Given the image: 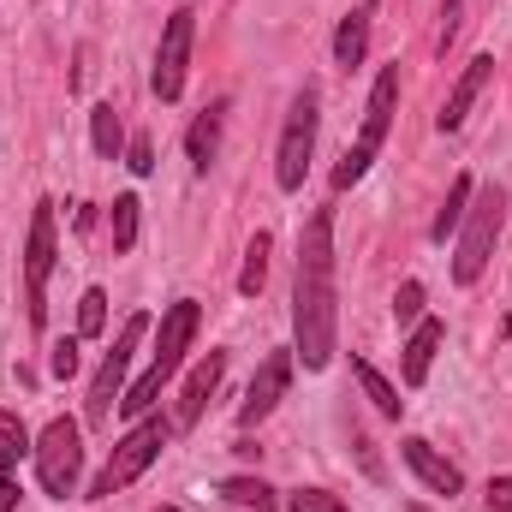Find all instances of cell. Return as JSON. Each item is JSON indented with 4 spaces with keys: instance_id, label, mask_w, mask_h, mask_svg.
<instances>
[{
    "instance_id": "1",
    "label": "cell",
    "mask_w": 512,
    "mask_h": 512,
    "mask_svg": "<svg viewBox=\"0 0 512 512\" xmlns=\"http://www.w3.org/2000/svg\"><path fill=\"white\" fill-rule=\"evenodd\" d=\"M340 340V286H334V209H316L298 233L292 274V358L316 376L334 364Z\"/></svg>"
},
{
    "instance_id": "2",
    "label": "cell",
    "mask_w": 512,
    "mask_h": 512,
    "mask_svg": "<svg viewBox=\"0 0 512 512\" xmlns=\"http://www.w3.org/2000/svg\"><path fill=\"white\" fill-rule=\"evenodd\" d=\"M197 328H203V304H197V298H173V304L161 310V328H155L149 370H143V376H137L126 393H120V411H126V417H149V405L161 399V387L179 376V364H185V352H191Z\"/></svg>"
},
{
    "instance_id": "3",
    "label": "cell",
    "mask_w": 512,
    "mask_h": 512,
    "mask_svg": "<svg viewBox=\"0 0 512 512\" xmlns=\"http://www.w3.org/2000/svg\"><path fill=\"white\" fill-rule=\"evenodd\" d=\"M393 108H399V66H382L376 84H370V102H364L358 143H346V155L334 167V191H352L376 167V155H382V143H387V126H393Z\"/></svg>"
},
{
    "instance_id": "4",
    "label": "cell",
    "mask_w": 512,
    "mask_h": 512,
    "mask_svg": "<svg viewBox=\"0 0 512 512\" xmlns=\"http://www.w3.org/2000/svg\"><path fill=\"white\" fill-rule=\"evenodd\" d=\"M501 221H507V191L501 185H483V191H471V209H465V221H459V245H453V280L459 286H477L483 280V268H489V251H495V239H501Z\"/></svg>"
},
{
    "instance_id": "5",
    "label": "cell",
    "mask_w": 512,
    "mask_h": 512,
    "mask_svg": "<svg viewBox=\"0 0 512 512\" xmlns=\"http://www.w3.org/2000/svg\"><path fill=\"white\" fill-rule=\"evenodd\" d=\"M173 429H179V423H167V417H137L126 435L114 441V453H108L102 477L90 483V495H96V501H108V495L131 489V483H137V477H143V471L161 459V447L173 441Z\"/></svg>"
},
{
    "instance_id": "6",
    "label": "cell",
    "mask_w": 512,
    "mask_h": 512,
    "mask_svg": "<svg viewBox=\"0 0 512 512\" xmlns=\"http://www.w3.org/2000/svg\"><path fill=\"white\" fill-rule=\"evenodd\" d=\"M316 126H322V96L316 84H304L286 108V126H280V149H274V185L280 191H304L310 179V155H316Z\"/></svg>"
},
{
    "instance_id": "7",
    "label": "cell",
    "mask_w": 512,
    "mask_h": 512,
    "mask_svg": "<svg viewBox=\"0 0 512 512\" xmlns=\"http://www.w3.org/2000/svg\"><path fill=\"white\" fill-rule=\"evenodd\" d=\"M30 459H36V483H42V495H54V501L78 495V477H84V435H78L72 417H54V423L36 435Z\"/></svg>"
},
{
    "instance_id": "8",
    "label": "cell",
    "mask_w": 512,
    "mask_h": 512,
    "mask_svg": "<svg viewBox=\"0 0 512 512\" xmlns=\"http://www.w3.org/2000/svg\"><path fill=\"white\" fill-rule=\"evenodd\" d=\"M48 274H54V203L42 197L30 209V233H24V316H30V328L48 322Z\"/></svg>"
},
{
    "instance_id": "9",
    "label": "cell",
    "mask_w": 512,
    "mask_h": 512,
    "mask_svg": "<svg viewBox=\"0 0 512 512\" xmlns=\"http://www.w3.org/2000/svg\"><path fill=\"white\" fill-rule=\"evenodd\" d=\"M191 42H197V12H191V6H179V12L161 24V42H155V66H149V90H155L161 102H179V96H185Z\"/></svg>"
},
{
    "instance_id": "10",
    "label": "cell",
    "mask_w": 512,
    "mask_h": 512,
    "mask_svg": "<svg viewBox=\"0 0 512 512\" xmlns=\"http://www.w3.org/2000/svg\"><path fill=\"white\" fill-rule=\"evenodd\" d=\"M143 334H149V316H143V310L126 316V328H120L114 352L102 358V370H96V382H90V399H84V417H90V423H108V417H114L120 387H126V376H131V352L143 346Z\"/></svg>"
},
{
    "instance_id": "11",
    "label": "cell",
    "mask_w": 512,
    "mask_h": 512,
    "mask_svg": "<svg viewBox=\"0 0 512 512\" xmlns=\"http://www.w3.org/2000/svg\"><path fill=\"white\" fill-rule=\"evenodd\" d=\"M286 387H292V352H268L262 364H256L251 387H245V405H239V429H256L280 399H286Z\"/></svg>"
},
{
    "instance_id": "12",
    "label": "cell",
    "mask_w": 512,
    "mask_h": 512,
    "mask_svg": "<svg viewBox=\"0 0 512 512\" xmlns=\"http://www.w3.org/2000/svg\"><path fill=\"white\" fill-rule=\"evenodd\" d=\"M489 78H495V54H477L465 72H459V84L447 90V102H441V114H435V126L441 131H459L465 126V114L477 108V96L489 90Z\"/></svg>"
},
{
    "instance_id": "13",
    "label": "cell",
    "mask_w": 512,
    "mask_h": 512,
    "mask_svg": "<svg viewBox=\"0 0 512 512\" xmlns=\"http://www.w3.org/2000/svg\"><path fill=\"white\" fill-rule=\"evenodd\" d=\"M399 453H405V465L417 471V483H423V489H435V495H459V489H465V471H459L453 459H441L423 435H405V441H399Z\"/></svg>"
},
{
    "instance_id": "14",
    "label": "cell",
    "mask_w": 512,
    "mask_h": 512,
    "mask_svg": "<svg viewBox=\"0 0 512 512\" xmlns=\"http://www.w3.org/2000/svg\"><path fill=\"white\" fill-rule=\"evenodd\" d=\"M441 340H447V322H441V316H417V328H411V340H405V358H399V382L405 387L429 382Z\"/></svg>"
},
{
    "instance_id": "15",
    "label": "cell",
    "mask_w": 512,
    "mask_h": 512,
    "mask_svg": "<svg viewBox=\"0 0 512 512\" xmlns=\"http://www.w3.org/2000/svg\"><path fill=\"white\" fill-rule=\"evenodd\" d=\"M221 376H227V352H203L197 364H191V376H185V387H179V429H191L197 417H203V405H209V393L221 387Z\"/></svg>"
},
{
    "instance_id": "16",
    "label": "cell",
    "mask_w": 512,
    "mask_h": 512,
    "mask_svg": "<svg viewBox=\"0 0 512 512\" xmlns=\"http://www.w3.org/2000/svg\"><path fill=\"white\" fill-rule=\"evenodd\" d=\"M221 126H227V102H209L191 131H185V161H191V173H209L215 167V155H221Z\"/></svg>"
},
{
    "instance_id": "17",
    "label": "cell",
    "mask_w": 512,
    "mask_h": 512,
    "mask_svg": "<svg viewBox=\"0 0 512 512\" xmlns=\"http://www.w3.org/2000/svg\"><path fill=\"white\" fill-rule=\"evenodd\" d=\"M364 54H370V12H346L334 30V66L352 72V66H364Z\"/></svg>"
},
{
    "instance_id": "18",
    "label": "cell",
    "mask_w": 512,
    "mask_h": 512,
    "mask_svg": "<svg viewBox=\"0 0 512 512\" xmlns=\"http://www.w3.org/2000/svg\"><path fill=\"white\" fill-rule=\"evenodd\" d=\"M471 191H477V179L471 173H459L453 185H447V203L435 209V221H429V239L435 245H447L453 233H459V221H465V209H471Z\"/></svg>"
},
{
    "instance_id": "19",
    "label": "cell",
    "mask_w": 512,
    "mask_h": 512,
    "mask_svg": "<svg viewBox=\"0 0 512 512\" xmlns=\"http://www.w3.org/2000/svg\"><path fill=\"white\" fill-rule=\"evenodd\" d=\"M90 143H96L102 161H120V149H126V120H120L114 102H96V108H90Z\"/></svg>"
},
{
    "instance_id": "20",
    "label": "cell",
    "mask_w": 512,
    "mask_h": 512,
    "mask_svg": "<svg viewBox=\"0 0 512 512\" xmlns=\"http://www.w3.org/2000/svg\"><path fill=\"white\" fill-rule=\"evenodd\" d=\"M352 376H358V387H364V399H370V405H376L382 417H399V411H405L399 387L387 382V376L376 370V364H370V358H352Z\"/></svg>"
},
{
    "instance_id": "21",
    "label": "cell",
    "mask_w": 512,
    "mask_h": 512,
    "mask_svg": "<svg viewBox=\"0 0 512 512\" xmlns=\"http://www.w3.org/2000/svg\"><path fill=\"white\" fill-rule=\"evenodd\" d=\"M137 215H143V203L137 197H114V209H108V233H114V256H126L137 245Z\"/></svg>"
},
{
    "instance_id": "22",
    "label": "cell",
    "mask_w": 512,
    "mask_h": 512,
    "mask_svg": "<svg viewBox=\"0 0 512 512\" xmlns=\"http://www.w3.org/2000/svg\"><path fill=\"white\" fill-rule=\"evenodd\" d=\"M268 251H274V239H268V233H256L251 245H245V268H239V298H256V292H262V280H268Z\"/></svg>"
},
{
    "instance_id": "23",
    "label": "cell",
    "mask_w": 512,
    "mask_h": 512,
    "mask_svg": "<svg viewBox=\"0 0 512 512\" xmlns=\"http://www.w3.org/2000/svg\"><path fill=\"white\" fill-rule=\"evenodd\" d=\"M221 495H227L233 507H245V512H274V489H268L262 477H227Z\"/></svg>"
},
{
    "instance_id": "24",
    "label": "cell",
    "mask_w": 512,
    "mask_h": 512,
    "mask_svg": "<svg viewBox=\"0 0 512 512\" xmlns=\"http://www.w3.org/2000/svg\"><path fill=\"white\" fill-rule=\"evenodd\" d=\"M102 334H108V292L90 286L78 298V340H102Z\"/></svg>"
},
{
    "instance_id": "25",
    "label": "cell",
    "mask_w": 512,
    "mask_h": 512,
    "mask_svg": "<svg viewBox=\"0 0 512 512\" xmlns=\"http://www.w3.org/2000/svg\"><path fill=\"white\" fill-rule=\"evenodd\" d=\"M286 512H352L340 495H328V489H292V501Z\"/></svg>"
},
{
    "instance_id": "26",
    "label": "cell",
    "mask_w": 512,
    "mask_h": 512,
    "mask_svg": "<svg viewBox=\"0 0 512 512\" xmlns=\"http://www.w3.org/2000/svg\"><path fill=\"white\" fill-rule=\"evenodd\" d=\"M423 316V280H405L393 292V322H417Z\"/></svg>"
},
{
    "instance_id": "27",
    "label": "cell",
    "mask_w": 512,
    "mask_h": 512,
    "mask_svg": "<svg viewBox=\"0 0 512 512\" xmlns=\"http://www.w3.org/2000/svg\"><path fill=\"white\" fill-rule=\"evenodd\" d=\"M48 370H54L60 382H72V376H78V340H60L54 358H48Z\"/></svg>"
},
{
    "instance_id": "28",
    "label": "cell",
    "mask_w": 512,
    "mask_h": 512,
    "mask_svg": "<svg viewBox=\"0 0 512 512\" xmlns=\"http://www.w3.org/2000/svg\"><path fill=\"white\" fill-rule=\"evenodd\" d=\"M459 24H465V0H447V6H441V42H435L441 54L453 48V36H459Z\"/></svg>"
},
{
    "instance_id": "29",
    "label": "cell",
    "mask_w": 512,
    "mask_h": 512,
    "mask_svg": "<svg viewBox=\"0 0 512 512\" xmlns=\"http://www.w3.org/2000/svg\"><path fill=\"white\" fill-rule=\"evenodd\" d=\"M131 161V173H137V179H149V173H155V143H149V137H131V149H126Z\"/></svg>"
},
{
    "instance_id": "30",
    "label": "cell",
    "mask_w": 512,
    "mask_h": 512,
    "mask_svg": "<svg viewBox=\"0 0 512 512\" xmlns=\"http://www.w3.org/2000/svg\"><path fill=\"white\" fill-rule=\"evenodd\" d=\"M0 441H12V447H24V453L36 447V441H30V429L18 423V411H6V405H0Z\"/></svg>"
},
{
    "instance_id": "31",
    "label": "cell",
    "mask_w": 512,
    "mask_h": 512,
    "mask_svg": "<svg viewBox=\"0 0 512 512\" xmlns=\"http://www.w3.org/2000/svg\"><path fill=\"white\" fill-rule=\"evenodd\" d=\"M483 501H489V512H512V477H495Z\"/></svg>"
},
{
    "instance_id": "32",
    "label": "cell",
    "mask_w": 512,
    "mask_h": 512,
    "mask_svg": "<svg viewBox=\"0 0 512 512\" xmlns=\"http://www.w3.org/2000/svg\"><path fill=\"white\" fill-rule=\"evenodd\" d=\"M18 501H24V489L12 477H0V512H18Z\"/></svg>"
},
{
    "instance_id": "33",
    "label": "cell",
    "mask_w": 512,
    "mask_h": 512,
    "mask_svg": "<svg viewBox=\"0 0 512 512\" xmlns=\"http://www.w3.org/2000/svg\"><path fill=\"white\" fill-rule=\"evenodd\" d=\"M18 459H24V447H12V441H0V477H6V471H18Z\"/></svg>"
},
{
    "instance_id": "34",
    "label": "cell",
    "mask_w": 512,
    "mask_h": 512,
    "mask_svg": "<svg viewBox=\"0 0 512 512\" xmlns=\"http://www.w3.org/2000/svg\"><path fill=\"white\" fill-rule=\"evenodd\" d=\"M501 334H512V310H507V322H501Z\"/></svg>"
},
{
    "instance_id": "35",
    "label": "cell",
    "mask_w": 512,
    "mask_h": 512,
    "mask_svg": "<svg viewBox=\"0 0 512 512\" xmlns=\"http://www.w3.org/2000/svg\"><path fill=\"white\" fill-rule=\"evenodd\" d=\"M405 512H429V507H405Z\"/></svg>"
},
{
    "instance_id": "36",
    "label": "cell",
    "mask_w": 512,
    "mask_h": 512,
    "mask_svg": "<svg viewBox=\"0 0 512 512\" xmlns=\"http://www.w3.org/2000/svg\"><path fill=\"white\" fill-rule=\"evenodd\" d=\"M155 512H179V507H155Z\"/></svg>"
},
{
    "instance_id": "37",
    "label": "cell",
    "mask_w": 512,
    "mask_h": 512,
    "mask_svg": "<svg viewBox=\"0 0 512 512\" xmlns=\"http://www.w3.org/2000/svg\"><path fill=\"white\" fill-rule=\"evenodd\" d=\"M239 512H245V507H239Z\"/></svg>"
}]
</instances>
